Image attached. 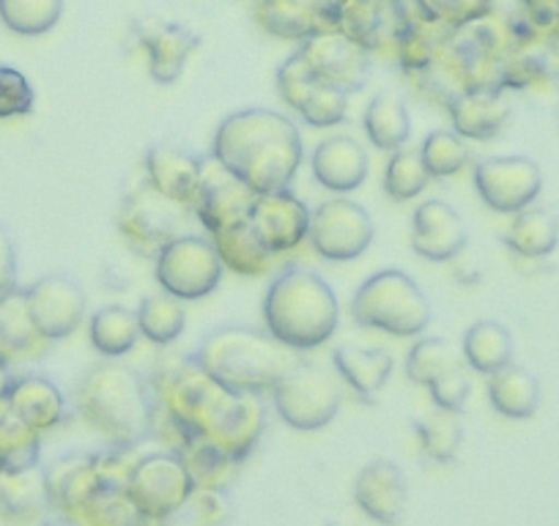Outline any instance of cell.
Segmentation results:
<instances>
[{"label": "cell", "instance_id": "cell-22", "mask_svg": "<svg viewBox=\"0 0 559 526\" xmlns=\"http://www.w3.org/2000/svg\"><path fill=\"white\" fill-rule=\"evenodd\" d=\"M310 170L324 190L348 195L359 190L370 174V157L357 138L337 132L324 138L310 154Z\"/></svg>", "mask_w": 559, "mask_h": 526}, {"label": "cell", "instance_id": "cell-5", "mask_svg": "<svg viewBox=\"0 0 559 526\" xmlns=\"http://www.w3.org/2000/svg\"><path fill=\"white\" fill-rule=\"evenodd\" d=\"M263 326L292 351H313L332 340L341 324L335 288L308 266H286L263 294Z\"/></svg>", "mask_w": 559, "mask_h": 526}, {"label": "cell", "instance_id": "cell-33", "mask_svg": "<svg viewBox=\"0 0 559 526\" xmlns=\"http://www.w3.org/2000/svg\"><path fill=\"white\" fill-rule=\"evenodd\" d=\"M504 244L519 258H526V261L548 258L559 244L557 214L540 206H530L524 212L513 214L508 230H504Z\"/></svg>", "mask_w": 559, "mask_h": 526}, {"label": "cell", "instance_id": "cell-41", "mask_svg": "<svg viewBox=\"0 0 559 526\" xmlns=\"http://www.w3.org/2000/svg\"><path fill=\"white\" fill-rule=\"evenodd\" d=\"M461 362H464V357H461V351H455L448 337L419 335L417 343L406 354V375L414 384L428 386Z\"/></svg>", "mask_w": 559, "mask_h": 526}, {"label": "cell", "instance_id": "cell-54", "mask_svg": "<svg viewBox=\"0 0 559 526\" xmlns=\"http://www.w3.org/2000/svg\"><path fill=\"white\" fill-rule=\"evenodd\" d=\"M326 3H330V7H335V9H341L343 0H326Z\"/></svg>", "mask_w": 559, "mask_h": 526}, {"label": "cell", "instance_id": "cell-34", "mask_svg": "<svg viewBox=\"0 0 559 526\" xmlns=\"http://www.w3.org/2000/svg\"><path fill=\"white\" fill-rule=\"evenodd\" d=\"M88 337L94 351H99L105 359L127 357L143 337L140 335L138 310L123 308V304H105L91 315Z\"/></svg>", "mask_w": 559, "mask_h": 526}, {"label": "cell", "instance_id": "cell-53", "mask_svg": "<svg viewBox=\"0 0 559 526\" xmlns=\"http://www.w3.org/2000/svg\"><path fill=\"white\" fill-rule=\"evenodd\" d=\"M9 404H7V395H0V415H7Z\"/></svg>", "mask_w": 559, "mask_h": 526}, {"label": "cell", "instance_id": "cell-19", "mask_svg": "<svg viewBox=\"0 0 559 526\" xmlns=\"http://www.w3.org/2000/svg\"><path fill=\"white\" fill-rule=\"evenodd\" d=\"M252 14L266 34L299 45L324 31L341 28L337 9L326 0H252Z\"/></svg>", "mask_w": 559, "mask_h": 526}, {"label": "cell", "instance_id": "cell-12", "mask_svg": "<svg viewBox=\"0 0 559 526\" xmlns=\"http://www.w3.org/2000/svg\"><path fill=\"white\" fill-rule=\"evenodd\" d=\"M475 190L480 201L497 214H519L535 206L543 190V170L535 159L508 154L486 157L475 165Z\"/></svg>", "mask_w": 559, "mask_h": 526}, {"label": "cell", "instance_id": "cell-52", "mask_svg": "<svg viewBox=\"0 0 559 526\" xmlns=\"http://www.w3.org/2000/svg\"><path fill=\"white\" fill-rule=\"evenodd\" d=\"M45 526H83L80 521L69 518V515H58V518H50Z\"/></svg>", "mask_w": 559, "mask_h": 526}, {"label": "cell", "instance_id": "cell-18", "mask_svg": "<svg viewBox=\"0 0 559 526\" xmlns=\"http://www.w3.org/2000/svg\"><path fill=\"white\" fill-rule=\"evenodd\" d=\"M250 223L266 241L274 255L297 250L310 234V206L299 195H294L292 187L286 190L263 192L252 203Z\"/></svg>", "mask_w": 559, "mask_h": 526}, {"label": "cell", "instance_id": "cell-51", "mask_svg": "<svg viewBox=\"0 0 559 526\" xmlns=\"http://www.w3.org/2000/svg\"><path fill=\"white\" fill-rule=\"evenodd\" d=\"M17 247H14L12 234L0 225V302H3L9 294L17 291Z\"/></svg>", "mask_w": 559, "mask_h": 526}, {"label": "cell", "instance_id": "cell-16", "mask_svg": "<svg viewBox=\"0 0 559 526\" xmlns=\"http://www.w3.org/2000/svg\"><path fill=\"white\" fill-rule=\"evenodd\" d=\"M469 230L455 206L428 198L412 214V250L431 263H450L466 252Z\"/></svg>", "mask_w": 559, "mask_h": 526}, {"label": "cell", "instance_id": "cell-44", "mask_svg": "<svg viewBox=\"0 0 559 526\" xmlns=\"http://www.w3.org/2000/svg\"><path fill=\"white\" fill-rule=\"evenodd\" d=\"M74 521L83 526H148L127 488H99Z\"/></svg>", "mask_w": 559, "mask_h": 526}, {"label": "cell", "instance_id": "cell-55", "mask_svg": "<svg viewBox=\"0 0 559 526\" xmlns=\"http://www.w3.org/2000/svg\"><path fill=\"white\" fill-rule=\"evenodd\" d=\"M148 526H168V524H148Z\"/></svg>", "mask_w": 559, "mask_h": 526}, {"label": "cell", "instance_id": "cell-50", "mask_svg": "<svg viewBox=\"0 0 559 526\" xmlns=\"http://www.w3.org/2000/svg\"><path fill=\"white\" fill-rule=\"evenodd\" d=\"M428 395H431L433 406L439 409H448V411H464L466 409V401L472 395V379H469V368L464 362L450 368L448 373L439 375L437 381L426 386Z\"/></svg>", "mask_w": 559, "mask_h": 526}, {"label": "cell", "instance_id": "cell-4", "mask_svg": "<svg viewBox=\"0 0 559 526\" xmlns=\"http://www.w3.org/2000/svg\"><path fill=\"white\" fill-rule=\"evenodd\" d=\"M192 359L225 390L236 395L266 398L274 386L286 379L288 370L302 359V354L283 346L266 330L217 326L198 343Z\"/></svg>", "mask_w": 559, "mask_h": 526}, {"label": "cell", "instance_id": "cell-39", "mask_svg": "<svg viewBox=\"0 0 559 526\" xmlns=\"http://www.w3.org/2000/svg\"><path fill=\"white\" fill-rule=\"evenodd\" d=\"M174 453L185 461L195 488H228L230 477L239 469V464L225 450L206 442V439H192Z\"/></svg>", "mask_w": 559, "mask_h": 526}, {"label": "cell", "instance_id": "cell-56", "mask_svg": "<svg viewBox=\"0 0 559 526\" xmlns=\"http://www.w3.org/2000/svg\"><path fill=\"white\" fill-rule=\"evenodd\" d=\"M332 526H341V524H332Z\"/></svg>", "mask_w": 559, "mask_h": 526}, {"label": "cell", "instance_id": "cell-49", "mask_svg": "<svg viewBox=\"0 0 559 526\" xmlns=\"http://www.w3.org/2000/svg\"><path fill=\"white\" fill-rule=\"evenodd\" d=\"M36 105V94L31 80L20 69L0 63V118L31 116Z\"/></svg>", "mask_w": 559, "mask_h": 526}, {"label": "cell", "instance_id": "cell-45", "mask_svg": "<svg viewBox=\"0 0 559 526\" xmlns=\"http://www.w3.org/2000/svg\"><path fill=\"white\" fill-rule=\"evenodd\" d=\"M419 154H423V163H426L431 179L459 176L472 159L466 141L453 129H433V132H428L423 146H419Z\"/></svg>", "mask_w": 559, "mask_h": 526}, {"label": "cell", "instance_id": "cell-17", "mask_svg": "<svg viewBox=\"0 0 559 526\" xmlns=\"http://www.w3.org/2000/svg\"><path fill=\"white\" fill-rule=\"evenodd\" d=\"M143 165H146L148 187H154L159 195L192 208V201L206 176V159L201 154L187 148L185 143L163 141L148 148Z\"/></svg>", "mask_w": 559, "mask_h": 526}, {"label": "cell", "instance_id": "cell-43", "mask_svg": "<svg viewBox=\"0 0 559 526\" xmlns=\"http://www.w3.org/2000/svg\"><path fill=\"white\" fill-rule=\"evenodd\" d=\"M41 433L7 411L0 415V471H20L39 466Z\"/></svg>", "mask_w": 559, "mask_h": 526}, {"label": "cell", "instance_id": "cell-47", "mask_svg": "<svg viewBox=\"0 0 559 526\" xmlns=\"http://www.w3.org/2000/svg\"><path fill=\"white\" fill-rule=\"evenodd\" d=\"M414 7L419 17H426L437 28L455 31L486 17L497 7V0H414Z\"/></svg>", "mask_w": 559, "mask_h": 526}, {"label": "cell", "instance_id": "cell-3", "mask_svg": "<svg viewBox=\"0 0 559 526\" xmlns=\"http://www.w3.org/2000/svg\"><path fill=\"white\" fill-rule=\"evenodd\" d=\"M74 406L91 428L118 447H134L154 437L157 401L152 381L116 359L94 364L78 381Z\"/></svg>", "mask_w": 559, "mask_h": 526}, {"label": "cell", "instance_id": "cell-42", "mask_svg": "<svg viewBox=\"0 0 559 526\" xmlns=\"http://www.w3.org/2000/svg\"><path fill=\"white\" fill-rule=\"evenodd\" d=\"M384 192L395 203H406L412 198H419L431 184V174H428L423 154L414 146H403L390 154V163L384 168Z\"/></svg>", "mask_w": 559, "mask_h": 526}, {"label": "cell", "instance_id": "cell-38", "mask_svg": "<svg viewBox=\"0 0 559 526\" xmlns=\"http://www.w3.org/2000/svg\"><path fill=\"white\" fill-rule=\"evenodd\" d=\"M140 335L154 346H170L187 330V308L174 294L159 291L146 297L138 308Z\"/></svg>", "mask_w": 559, "mask_h": 526}, {"label": "cell", "instance_id": "cell-37", "mask_svg": "<svg viewBox=\"0 0 559 526\" xmlns=\"http://www.w3.org/2000/svg\"><path fill=\"white\" fill-rule=\"evenodd\" d=\"M417 442L423 453L437 464H453L459 458V450L464 444V420L459 411H448L433 406L428 415L414 422Z\"/></svg>", "mask_w": 559, "mask_h": 526}, {"label": "cell", "instance_id": "cell-26", "mask_svg": "<svg viewBox=\"0 0 559 526\" xmlns=\"http://www.w3.org/2000/svg\"><path fill=\"white\" fill-rule=\"evenodd\" d=\"M201 45V36L181 23H157L143 36L148 77L159 85H170L185 74L187 61Z\"/></svg>", "mask_w": 559, "mask_h": 526}, {"label": "cell", "instance_id": "cell-10", "mask_svg": "<svg viewBox=\"0 0 559 526\" xmlns=\"http://www.w3.org/2000/svg\"><path fill=\"white\" fill-rule=\"evenodd\" d=\"M195 491L185 461L176 453H152L134 461L127 493L148 524H159L179 513Z\"/></svg>", "mask_w": 559, "mask_h": 526}, {"label": "cell", "instance_id": "cell-20", "mask_svg": "<svg viewBox=\"0 0 559 526\" xmlns=\"http://www.w3.org/2000/svg\"><path fill=\"white\" fill-rule=\"evenodd\" d=\"M255 198L258 195L245 181H239L236 176H230L228 170L214 163V168H206L201 190H198L195 201H192V217L212 236L217 230L250 219Z\"/></svg>", "mask_w": 559, "mask_h": 526}, {"label": "cell", "instance_id": "cell-11", "mask_svg": "<svg viewBox=\"0 0 559 526\" xmlns=\"http://www.w3.org/2000/svg\"><path fill=\"white\" fill-rule=\"evenodd\" d=\"M373 236L376 225L368 208L346 195L330 198L310 212L308 241L324 261H357L370 250Z\"/></svg>", "mask_w": 559, "mask_h": 526}, {"label": "cell", "instance_id": "cell-29", "mask_svg": "<svg viewBox=\"0 0 559 526\" xmlns=\"http://www.w3.org/2000/svg\"><path fill=\"white\" fill-rule=\"evenodd\" d=\"M209 239L217 247L219 261H223L225 270L236 272V275L241 277L266 275L274 266V258H277L269 250L266 241L261 239V234H258L255 225H252L250 219L217 230V234H212Z\"/></svg>", "mask_w": 559, "mask_h": 526}, {"label": "cell", "instance_id": "cell-8", "mask_svg": "<svg viewBox=\"0 0 559 526\" xmlns=\"http://www.w3.org/2000/svg\"><path fill=\"white\" fill-rule=\"evenodd\" d=\"M223 272L219 252L209 236L181 234L154 258V277L159 288L181 302H195L217 291Z\"/></svg>", "mask_w": 559, "mask_h": 526}, {"label": "cell", "instance_id": "cell-28", "mask_svg": "<svg viewBox=\"0 0 559 526\" xmlns=\"http://www.w3.org/2000/svg\"><path fill=\"white\" fill-rule=\"evenodd\" d=\"M50 343L34 324V315L28 310L25 288H17L0 302V359L9 364L17 359H34L45 354Z\"/></svg>", "mask_w": 559, "mask_h": 526}, {"label": "cell", "instance_id": "cell-31", "mask_svg": "<svg viewBox=\"0 0 559 526\" xmlns=\"http://www.w3.org/2000/svg\"><path fill=\"white\" fill-rule=\"evenodd\" d=\"M488 401L508 420H530L540 409V381L521 364L510 362L488 375Z\"/></svg>", "mask_w": 559, "mask_h": 526}, {"label": "cell", "instance_id": "cell-30", "mask_svg": "<svg viewBox=\"0 0 559 526\" xmlns=\"http://www.w3.org/2000/svg\"><path fill=\"white\" fill-rule=\"evenodd\" d=\"M362 127L368 141L379 152H397V148L408 146L412 138V116H408V105L397 91H379L373 99L368 101L362 112Z\"/></svg>", "mask_w": 559, "mask_h": 526}, {"label": "cell", "instance_id": "cell-14", "mask_svg": "<svg viewBox=\"0 0 559 526\" xmlns=\"http://www.w3.org/2000/svg\"><path fill=\"white\" fill-rule=\"evenodd\" d=\"M25 299H28L34 324L39 326L47 343L74 335L88 315V297L83 286H78L67 275L39 277L34 286L25 288Z\"/></svg>", "mask_w": 559, "mask_h": 526}, {"label": "cell", "instance_id": "cell-24", "mask_svg": "<svg viewBox=\"0 0 559 526\" xmlns=\"http://www.w3.org/2000/svg\"><path fill=\"white\" fill-rule=\"evenodd\" d=\"M45 482L50 507L58 515H69V518H78L80 510L94 499V493L105 488V482L99 480V471H96L94 453L63 455L56 464L47 466Z\"/></svg>", "mask_w": 559, "mask_h": 526}, {"label": "cell", "instance_id": "cell-7", "mask_svg": "<svg viewBox=\"0 0 559 526\" xmlns=\"http://www.w3.org/2000/svg\"><path fill=\"white\" fill-rule=\"evenodd\" d=\"M269 398L280 420L294 431H319L330 426L343 406V392L335 375L308 359H299Z\"/></svg>", "mask_w": 559, "mask_h": 526}, {"label": "cell", "instance_id": "cell-36", "mask_svg": "<svg viewBox=\"0 0 559 526\" xmlns=\"http://www.w3.org/2000/svg\"><path fill=\"white\" fill-rule=\"evenodd\" d=\"M444 34L448 31L437 28L426 17H419V12L408 20L403 34L397 36L395 47H392V58L408 80H417L419 74H426L433 67L439 50H442Z\"/></svg>", "mask_w": 559, "mask_h": 526}, {"label": "cell", "instance_id": "cell-2", "mask_svg": "<svg viewBox=\"0 0 559 526\" xmlns=\"http://www.w3.org/2000/svg\"><path fill=\"white\" fill-rule=\"evenodd\" d=\"M212 159L255 195H263L292 187L305 163V141L286 112L245 107L217 123Z\"/></svg>", "mask_w": 559, "mask_h": 526}, {"label": "cell", "instance_id": "cell-9", "mask_svg": "<svg viewBox=\"0 0 559 526\" xmlns=\"http://www.w3.org/2000/svg\"><path fill=\"white\" fill-rule=\"evenodd\" d=\"M187 217H192V208L181 206V203L159 195L154 187L143 184L121 201L116 214V228L129 250L154 261L168 241L181 236Z\"/></svg>", "mask_w": 559, "mask_h": 526}, {"label": "cell", "instance_id": "cell-32", "mask_svg": "<svg viewBox=\"0 0 559 526\" xmlns=\"http://www.w3.org/2000/svg\"><path fill=\"white\" fill-rule=\"evenodd\" d=\"M513 335L504 324L493 319L475 321L469 330L464 332V340H461V357L464 364L472 373L491 375L497 370H502L504 364L513 362Z\"/></svg>", "mask_w": 559, "mask_h": 526}, {"label": "cell", "instance_id": "cell-27", "mask_svg": "<svg viewBox=\"0 0 559 526\" xmlns=\"http://www.w3.org/2000/svg\"><path fill=\"white\" fill-rule=\"evenodd\" d=\"M332 364L348 390L362 401H373L395 370V359L386 348L368 346H337L332 351Z\"/></svg>", "mask_w": 559, "mask_h": 526}, {"label": "cell", "instance_id": "cell-23", "mask_svg": "<svg viewBox=\"0 0 559 526\" xmlns=\"http://www.w3.org/2000/svg\"><path fill=\"white\" fill-rule=\"evenodd\" d=\"M7 404L9 411L36 433L52 431L67 420V398L61 386L41 373H14L7 390Z\"/></svg>", "mask_w": 559, "mask_h": 526}, {"label": "cell", "instance_id": "cell-48", "mask_svg": "<svg viewBox=\"0 0 559 526\" xmlns=\"http://www.w3.org/2000/svg\"><path fill=\"white\" fill-rule=\"evenodd\" d=\"M176 515H187V521L168 518L159 524L168 526H223L230 518V502L225 488H195L185 507Z\"/></svg>", "mask_w": 559, "mask_h": 526}, {"label": "cell", "instance_id": "cell-25", "mask_svg": "<svg viewBox=\"0 0 559 526\" xmlns=\"http://www.w3.org/2000/svg\"><path fill=\"white\" fill-rule=\"evenodd\" d=\"M448 112L453 132H459L464 141H493L508 127L513 105L508 99V91L477 88L455 96L448 105Z\"/></svg>", "mask_w": 559, "mask_h": 526}, {"label": "cell", "instance_id": "cell-6", "mask_svg": "<svg viewBox=\"0 0 559 526\" xmlns=\"http://www.w3.org/2000/svg\"><path fill=\"white\" fill-rule=\"evenodd\" d=\"M352 319L392 337H419L433 321L431 299L403 270L373 272L352 299Z\"/></svg>", "mask_w": 559, "mask_h": 526}, {"label": "cell", "instance_id": "cell-40", "mask_svg": "<svg viewBox=\"0 0 559 526\" xmlns=\"http://www.w3.org/2000/svg\"><path fill=\"white\" fill-rule=\"evenodd\" d=\"M67 0H0V23L17 36H45L61 23Z\"/></svg>", "mask_w": 559, "mask_h": 526}, {"label": "cell", "instance_id": "cell-35", "mask_svg": "<svg viewBox=\"0 0 559 526\" xmlns=\"http://www.w3.org/2000/svg\"><path fill=\"white\" fill-rule=\"evenodd\" d=\"M50 507L45 469L31 466L20 471H0V515L12 521H34Z\"/></svg>", "mask_w": 559, "mask_h": 526}, {"label": "cell", "instance_id": "cell-1", "mask_svg": "<svg viewBox=\"0 0 559 526\" xmlns=\"http://www.w3.org/2000/svg\"><path fill=\"white\" fill-rule=\"evenodd\" d=\"M157 401L154 437L181 444L206 439L245 464L266 431V406L255 395H236L190 357L165 362L148 375Z\"/></svg>", "mask_w": 559, "mask_h": 526}, {"label": "cell", "instance_id": "cell-46", "mask_svg": "<svg viewBox=\"0 0 559 526\" xmlns=\"http://www.w3.org/2000/svg\"><path fill=\"white\" fill-rule=\"evenodd\" d=\"M294 110H297L299 116H302V121L310 123V127L332 129L348 118V94L335 88V85H326L321 83V80H316Z\"/></svg>", "mask_w": 559, "mask_h": 526}, {"label": "cell", "instance_id": "cell-21", "mask_svg": "<svg viewBox=\"0 0 559 526\" xmlns=\"http://www.w3.org/2000/svg\"><path fill=\"white\" fill-rule=\"evenodd\" d=\"M354 502L376 524H401L408 502V486L401 466L386 458H376L362 466L354 480Z\"/></svg>", "mask_w": 559, "mask_h": 526}, {"label": "cell", "instance_id": "cell-13", "mask_svg": "<svg viewBox=\"0 0 559 526\" xmlns=\"http://www.w3.org/2000/svg\"><path fill=\"white\" fill-rule=\"evenodd\" d=\"M297 50L321 83L335 85V88L346 91L348 96L362 91L368 83L373 52L365 50L357 39L343 34L341 28L305 39Z\"/></svg>", "mask_w": 559, "mask_h": 526}, {"label": "cell", "instance_id": "cell-15", "mask_svg": "<svg viewBox=\"0 0 559 526\" xmlns=\"http://www.w3.org/2000/svg\"><path fill=\"white\" fill-rule=\"evenodd\" d=\"M414 14V0H343L337 9L343 34L370 52H392Z\"/></svg>", "mask_w": 559, "mask_h": 526}]
</instances>
